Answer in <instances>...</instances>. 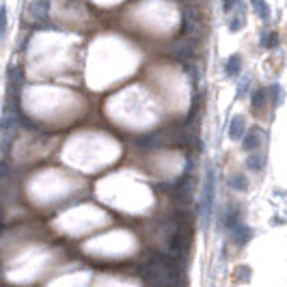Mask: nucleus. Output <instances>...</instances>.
<instances>
[{
	"label": "nucleus",
	"instance_id": "8",
	"mask_svg": "<svg viewBox=\"0 0 287 287\" xmlns=\"http://www.w3.org/2000/svg\"><path fill=\"white\" fill-rule=\"evenodd\" d=\"M240 71H242V56L240 54H231L225 63V74L229 78H238Z\"/></svg>",
	"mask_w": 287,
	"mask_h": 287
},
{
	"label": "nucleus",
	"instance_id": "6",
	"mask_svg": "<svg viewBox=\"0 0 287 287\" xmlns=\"http://www.w3.org/2000/svg\"><path fill=\"white\" fill-rule=\"evenodd\" d=\"M28 13L32 19L43 22V19H48V15H50V2L48 0H35V2L28 6Z\"/></svg>",
	"mask_w": 287,
	"mask_h": 287
},
{
	"label": "nucleus",
	"instance_id": "9",
	"mask_svg": "<svg viewBox=\"0 0 287 287\" xmlns=\"http://www.w3.org/2000/svg\"><path fill=\"white\" fill-rule=\"evenodd\" d=\"M246 164H249L251 171L262 173V171H264V166H266V153H262V151H251L249 160H246Z\"/></svg>",
	"mask_w": 287,
	"mask_h": 287
},
{
	"label": "nucleus",
	"instance_id": "10",
	"mask_svg": "<svg viewBox=\"0 0 287 287\" xmlns=\"http://www.w3.org/2000/svg\"><path fill=\"white\" fill-rule=\"evenodd\" d=\"M251 4H253V9H255L257 15L262 17L264 22H268V19H270V9H268V2H266V0H251Z\"/></svg>",
	"mask_w": 287,
	"mask_h": 287
},
{
	"label": "nucleus",
	"instance_id": "1",
	"mask_svg": "<svg viewBox=\"0 0 287 287\" xmlns=\"http://www.w3.org/2000/svg\"><path fill=\"white\" fill-rule=\"evenodd\" d=\"M214 201H216V173L210 166L205 171V179H203V194H201V220L207 227L212 220L214 214Z\"/></svg>",
	"mask_w": 287,
	"mask_h": 287
},
{
	"label": "nucleus",
	"instance_id": "2",
	"mask_svg": "<svg viewBox=\"0 0 287 287\" xmlns=\"http://www.w3.org/2000/svg\"><path fill=\"white\" fill-rule=\"evenodd\" d=\"M13 130H15V115L13 113H6L2 115V119H0V143H2V155L6 153V147H9V141H11V136H13Z\"/></svg>",
	"mask_w": 287,
	"mask_h": 287
},
{
	"label": "nucleus",
	"instance_id": "14",
	"mask_svg": "<svg viewBox=\"0 0 287 287\" xmlns=\"http://www.w3.org/2000/svg\"><path fill=\"white\" fill-rule=\"evenodd\" d=\"M242 26H244V13L240 11V17H233V19H231L229 30H231V32H238V30H242Z\"/></svg>",
	"mask_w": 287,
	"mask_h": 287
},
{
	"label": "nucleus",
	"instance_id": "17",
	"mask_svg": "<svg viewBox=\"0 0 287 287\" xmlns=\"http://www.w3.org/2000/svg\"><path fill=\"white\" fill-rule=\"evenodd\" d=\"M249 87H251V78H244L242 84H240V89H238V95L242 97V95L246 93V89H249Z\"/></svg>",
	"mask_w": 287,
	"mask_h": 287
},
{
	"label": "nucleus",
	"instance_id": "4",
	"mask_svg": "<svg viewBox=\"0 0 287 287\" xmlns=\"http://www.w3.org/2000/svg\"><path fill=\"white\" fill-rule=\"evenodd\" d=\"M199 24H201V15H199V11L194 9V6H184V17H181V32L184 35H192L194 30L199 28Z\"/></svg>",
	"mask_w": 287,
	"mask_h": 287
},
{
	"label": "nucleus",
	"instance_id": "3",
	"mask_svg": "<svg viewBox=\"0 0 287 287\" xmlns=\"http://www.w3.org/2000/svg\"><path fill=\"white\" fill-rule=\"evenodd\" d=\"M264 141H266V134H264V130L262 128H253V130H246L244 136H242V147H244V151H259L264 145Z\"/></svg>",
	"mask_w": 287,
	"mask_h": 287
},
{
	"label": "nucleus",
	"instance_id": "15",
	"mask_svg": "<svg viewBox=\"0 0 287 287\" xmlns=\"http://www.w3.org/2000/svg\"><path fill=\"white\" fill-rule=\"evenodd\" d=\"M277 43H279L277 32H268V35L264 37V45H266V48H277Z\"/></svg>",
	"mask_w": 287,
	"mask_h": 287
},
{
	"label": "nucleus",
	"instance_id": "16",
	"mask_svg": "<svg viewBox=\"0 0 287 287\" xmlns=\"http://www.w3.org/2000/svg\"><path fill=\"white\" fill-rule=\"evenodd\" d=\"M268 93H270V100L275 97V104L281 102V84H272V87L268 89Z\"/></svg>",
	"mask_w": 287,
	"mask_h": 287
},
{
	"label": "nucleus",
	"instance_id": "18",
	"mask_svg": "<svg viewBox=\"0 0 287 287\" xmlns=\"http://www.w3.org/2000/svg\"><path fill=\"white\" fill-rule=\"evenodd\" d=\"M240 2V0H223V11H227V13H229L231 9H233V6H236Z\"/></svg>",
	"mask_w": 287,
	"mask_h": 287
},
{
	"label": "nucleus",
	"instance_id": "5",
	"mask_svg": "<svg viewBox=\"0 0 287 287\" xmlns=\"http://www.w3.org/2000/svg\"><path fill=\"white\" fill-rule=\"evenodd\" d=\"M231 233H233V242H236L238 246H246L253 240V229H251V227H246L242 220H240L238 225L231 227Z\"/></svg>",
	"mask_w": 287,
	"mask_h": 287
},
{
	"label": "nucleus",
	"instance_id": "12",
	"mask_svg": "<svg viewBox=\"0 0 287 287\" xmlns=\"http://www.w3.org/2000/svg\"><path fill=\"white\" fill-rule=\"evenodd\" d=\"M253 108H264L266 104V89H257L255 93H253Z\"/></svg>",
	"mask_w": 287,
	"mask_h": 287
},
{
	"label": "nucleus",
	"instance_id": "11",
	"mask_svg": "<svg viewBox=\"0 0 287 287\" xmlns=\"http://www.w3.org/2000/svg\"><path fill=\"white\" fill-rule=\"evenodd\" d=\"M231 188H233V190H238V192L249 190V179H246V175H242V173L233 175V177H231Z\"/></svg>",
	"mask_w": 287,
	"mask_h": 287
},
{
	"label": "nucleus",
	"instance_id": "13",
	"mask_svg": "<svg viewBox=\"0 0 287 287\" xmlns=\"http://www.w3.org/2000/svg\"><path fill=\"white\" fill-rule=\"evenodd\" d=\"M6 35V6H0V41Z\"/></svg>",
	"mask_w": 287,
	"mask_h": 287
},
{
	"label": "nucleus",
	"instance_id": "7",
	"mask_svg": "<svg viewBox=\"0 0 287 287\" xmlns=\"http://www.w3.org/2000/svg\"><path fill=\"white\" fill-rule=\"evenodd\" d=\"M246 132V119L244 115H236L229 123V139L231 141H242V136Z\"/></svg>",
	"mask_w": 287,
	"mask_h": 287
}]
</instances>
